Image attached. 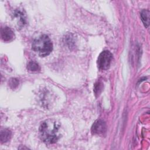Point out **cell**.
Returning <instances> with one entry per match:
<instances>
[{"instance_id": "7a4b0ae2", "label": "cell", "mask_w": 150, "mask_h": 150, "mask_svg": "<svg viewBox=\"0 0 150 150\" xmlns=\"http://www.w3.org/2000/svg\"><path fill=\"white\" fill-rule=\"evenodd\" d=\"M32 50L41 57L48 56L53 50V44L48 36L42 35L32 43Z\"/></svg>"}, {"instance_id": "8fae6325", "label": "cell", "mask_w": 150, "mask_h": 150, "mask_svg": "<svg viewBox=\"0 0 150 150\" xmlns=\"http://www.w3.org/2000/svg\"><path fill=\"white\" fill-rule=\"evenodd\" d=\"M18 84L19 81L16 79H11L9 81V85L13 88H16L18 86Z\"/></svg>"}, {"instance_id": "5b68a950", "label": "cell", "mask_w": 150, "mask_h": 150, "mask_svg": "<svg viewBox=\"0 0 150 150\" xmlns=\"http://www.w3.org/2000/svg\"><path fill=\"white\" fill-rule=\"evenodd\" d=\"M1 36L2 39L5 42H10L15 38L13 31L8 27H5L1 29Z\"/></svg>"}, {"instance_id": "8992f818", "label": "cell", "mask_w": 150, "mask_h": 150, "mask_svg": "<svg viewBox=\"0 0 150 150\" xmlns=\"http://www.w3.org/2000/svg\"><path fill=\"white\" fill-rule=\"evenodd\" d=\"M12 133L8 129H3L1 131L0 134V139L1 142H6L8 141L11 137Z\"/></svg>"}, {"instance_id": "3957f363", "label": "cell", "mask_w": 150, "mask_h": 150, "mask_svg": "<svg viewBox=\"0 0 150 150\" xmlns=\"http://www.w3.org/2000/svg\"><path fill=\"white\" fill-rule=\"evenodd\" d=\"M112 60V54L108 50L102 52L98 56L97 64L98 68L101 70H107L111 64Z\"/></svg>"}, {"instance_id": "9c48e42d", "label": "cell", "mask_w": 150, "mask_h": 150, "mask_svg": "<svg viewBox=\"0 0 150 150\" xmlns=\"http://www.w3.org/2000/svg\"><path fill=\"white\" fill-rule=\"evenodd\" d=\"M27 69L29 71L32 72H36L39 71L40 69L39 65L36 62L33 61H30L28 63Z\"/></svg>"}, {"instance_id": "6da1fadb", "label": "cell", "mask_w": 150, "mask_h": 150, "mask_svg": "<svg viewBox=\"0 0 150 150\" xmlns=\"http://www.w3.org/2000/svg\"><path fill=\"white\" fill-rule=\"evenodd\" d=\"M60 125L53 119H47L40 125L39 134L41 139L45 143L56 142L60 137Z\"/></svg>"}, {"instance_id": "30bf717a", "label": "cell", "mask_w": 150, "mask_h": 150, "mask_svg": "<svg viewBox=\"0 0 150 150\" xmlns=\"http://www.w3.org/2000/svg\"><path fill=\"white\" fill-rule=\"evenodd\" d=\"M103 84L101 81H98L95 83L94 87V92L96 97L100 95V94L103 90Z\"/></svg>"}, {"instance_id": "52a82bcc", "label": "cell", "mask_w": 150, "mask_h": 150, "mask_svg": "<svg viewBox=\"0 0 150 150\" xmlns=\"http://www.w3.org/2000/svg\"><path fill=\"white\" fill-rule=\"evenodd\" d=\"M140 14L144 25L145 27L148 28L149 25V11L146 9H143Z\"/></svg>"}, {"instance_id": "277c9868", "label": "cell", "mask_w": 150, "mask_h": 150, "mask_svg": "<svg viewBox=\"0 0 150 150\" xmlns=\"http://www.w3.org/2000/svg\"><path fill=\"white\" fill-rule=\"evenodd\" d=\"M107 131L105 122L101 120H96L92 125L91 132L97 135H104Z\"/></svg>"}, {"instance_id": "ba28073f", "label": "cell", "mask_w": 150, "mask_h": 150, "mask_svg": "<svg viewBox=\"0 0 150 150\" xmlns=\"http://www.w3.org/2000/svg\"><path fill=\"white\" fill-rule=\"evenodd\" d=\"M14 16L19 21V25H23L26 23V19L25 17V15L20 11H16L14 13Z\"/></svg>"}]
</instances>
